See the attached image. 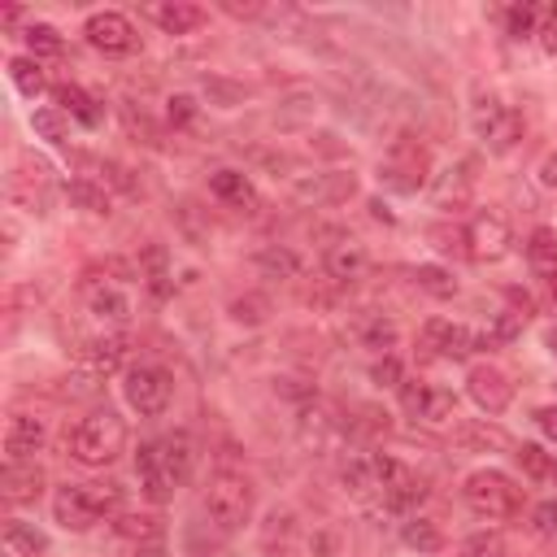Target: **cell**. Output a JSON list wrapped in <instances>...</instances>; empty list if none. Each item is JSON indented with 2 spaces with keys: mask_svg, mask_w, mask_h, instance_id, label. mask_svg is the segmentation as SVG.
<instances>
[{
  "mask_svg": "<svg viewBox=\"0 0 557 557\" xmlns=\"http://www.w3.org/2000/svg\"><path fill=\"white\" fill-rule=\"evenodd\" d=\"M257 265H261L265 274H278V278H296L300 257H296L292 248H283V244H270V248L257 252Z\"/></svg>",
  "mask_w": 557,
  "mask_h": 557,
  "instance_id": "41",
  "label": "cell"
},
{
  "mask_svg": "<svg viewBox=\"0 0 557 557\" xmlns=\"http://www.w3.org/2000/svg\"><path fill=\"white\" fill-rule=\"evenodd\" d=\"M135 557H165V544H139Z\"/></svg>",
  "mask_w": 557,
  "mask_h": 557,
  "instance_id": "52",
  "label": "cell"
},
{
  "mask_svg": "<svg viewBox=\"0 0 557 557\" xmlns=\"http://www.w3.org/2000/svg\"><path fill=\"white\" fill-rule=\"evenodd\" d=\"M461 239H466V257L470 261H500L509 252V244H513V231H509V222L500 213L483 209L461 226Z\"/></svg>",
  "mask_w": 557,
  "mask_h": 557,
  "instance_id": "11",
  "label": "cell"
},
{
  "mask_svg": "<svg viewBox=\"0 0 557 557\" xmlns=\"http://www.w3.org/2000/svg\"><path fill=\"white\" fill-rule=\"evenodd\" d=\"M540 183H544V187H557V152H548V157L540 161Z\"/></svg>",
  "mask_w": 557,
  "mask_h": 557,
  "instance_id": "51",
  "label": "cell"
},
{
  "mask_svg": "<svg viewBox=\"0 0 557 557\" xmlns=\"http://www.w3.org/2000/svg\"><path fill=\"white\" fill-rule=\"evenodd\" d=\"M152 448H157V461H161L170 487H183L191 479V470H196V444H191V435L187 431H170V435L152 440Z\"/></svg>",
  "mask_w": 557,
  "mask_h": 557,
  "instance_id": "17",
  "label": "cell"
},
{
  "mask_svg": "<svg viewBox=\"0 0 557 557\" xmlns=\"http://www.w3.org/2000/svg\"><path fill=\"white\" fill-rule=\"evenodd\" d=\"M126 348H131V339H126L122 331H104V335L87 339V344H83V366H87V374H91V379L113 374V370L126 361Z\"/></svg>",
  "mask_w": 557,
  "mask_h": 557,
  "instance_id": "18",
  "label": "cell"
},
{
  "mask_svg": "<svg viewBox=\"0 0 557 557\" xmlns=\"http://www.w3.org/2000/svg\"><path fill=\"white\" fill-rule=\"evenodd\" d=\"M357 339H361L370 352L387 357V352H392V344H396V322H392V318H383V313H370V318L357 326Z\"/></svg>",
  "mask_w": 557,
  "mask_h": 557,
  "instance_id": "35",
  "label": "cell"
},
{
  "mask_svg": "<svg viewBox=\"0 0 557 557\" xmlns=\"http://www.w3.org/2000/svg\"><path fill=\"white\" fill-rule=\"evenodd\" d=\"M83 35H87V44H91L96 52H104V57H131V52L139 48V35H135L131 17L117 13V9L91 13V17L83 22Z\"/></svg>",
  "mask_w": 557,
  "mask_h": 557,
  "instance_id": "12",
  "label": "cell"
},
{
  "mask_svg": "<svg viewBox=\"0 0 557 557\" xmlns=\"http://www.w3.org/2000/svg\"><path fill=\"white\" fill-rule=\"evenodd\" d=\"M357 191V178L352 174H344V170H322V174H305V178H296L292 183V196L300 200V205H335V200H348Z\"/></svg>",
  "mask_w": 557,
  "mask_h": 557,
  "instance_id": "16",
  "label": "cell"
},
{
  "mask_svg": "<svg viewBox=\"0 0 557 557\" xmlns=\"http://www.w3.org/2000/svg\"><path fill=\"white\" fill-rule=\"evenodd\" d=\"M370 383H374V387H400V383H405V366H400L392 352H387V357H374Z\"/></svg>",
  "mask_w": 557,
  "mask_h": 557,
  "instance_id": "44",
  "label": "cell"
},
{
  "mask_svg": "<svg viewBox=\"0 0 557 557\" xmlns=\"http://www.w3.org/2000/svg\"><path fill=\"white\" fill-rule=\"evenodd\" d=\"M26 48H30L35 61H39V57H61L65 39H61L57 26H48V22H30V26H26Z\"/></svg>",
  "mask_w": 557,
  "mask_h": 557,
  "instance_id": "40",
  "label": "cell"
},
{
  "mask_svg": "<svg viewBox=\"0 0 557 557\" xmlns=\"http://www.w3.org/2000/svg\"><path fill=\"white\" fill-rule=\"evenodd\" d=\"M322 270H326V278H331V283L348 287V283H357V278L370 270V252H366V244H361V239H352V235L335 231V235H331V244H322Z\"/></svg>",
  "mask_w": 557,
  "mask_h": 557,
  "instance_id": "13",
  "label": "cell"
},
{
  "mask_svg": "<svg viewBox=\"0 0 557 557\" xmlns=\"http://www.w3.org/2000/svg\"><path fill=\"white\" fill-rule=\"evenodd\" d=\"M0 496L9 505H35L44 496V470L35 461H9L0 474Z\"/></svg>",
  "mask_w": 557,
  "mask_h": 557,
  "instance_id": "19",
  "label": "cell"
},
{
  "mask_svg": "<svg viewBox=\"0 0 557 557\" xmlns=\"http://www.w3.org/2000/svg\"><path fill=\"white\" fill-rule=\"evenodd\" d=\"M9 78H13V87L22 91V96H39L44 87H48V78H44V65L35 61V57H13L9 61Z\"/></svg>",
  "mask_w": 557,
  "mask_h": 557,
  "instance_id": "36",
  "label": "cell"
},
{
  "mask_svg": "<svg viewBox=\"0 0 557 557\" xmlns=\"http://www.w3.org/2000/svg\"><path fill=\"white\" fill-rule=\"evenodd\" d=\"M505 22H509V35H513V39H531L535 26H540V4H513V9L505 13Z\"/></svg>",
  "mask_w": 557,
  "mask_h": 557,
  "instance_id": "43",
  "label": "cell"
},
{
  "mask_svg": "<svg viewBox=\"0 0 557 557\" xmlns=\"http://www.w3.org/2000/svg\"><path fill=\"white\" fill-rule=\"evenodd\" d=\"M231 318L244 322V326H261V322L270 318V300H265L261 292H248V296L231 300Z\"/></svg>",
  "mask_w": 557,
  "mask_h": 557,
  "instance_id": "42",
  "label": "cell"
},
{
  "mask_svg": "<svg viewBox=\"0 0 557 557\" xmlns=\"http://www.w3.org/2000/svg\"><path fill=\"white\" fill-rule=\"evenodd\" d=\"M122 453H126V422L113 409H96L70 431V457L78 466H109Z\"/></svg>",
  "mask_w": 557,
  "mask_h": 557,
  "instance_id": "2",
  "label": "cell"
},
{
  "mask_svg": "<svg viewBox=\"0 0 557 557\" xmlns=\"http://www.w3.org/2000/svg\"><path fill=\"white\" fill-rule=\"evenodd\" d=\"M30 131L61 148V144H70V113L57 104H39V109H30Z\"/></svg>",
  "mask_w": 557,
  "mask_h": 557,
  "instance_id": "33",
  "label": "cell"
},
{
  "mask_svg": "<svg viewBox=\"0 0 557 557\" xmlns=\"http://www.w3.org/2000/svg\"><path fill=\"white\" fill-rule=\"evenodd\" d=\"M527 261H531V270L544 278L548 296L557 300V231H553V226H535V231H531V239H527Z\"/></svg>",
  "mask_w": 557,
  "mask_h": 557,
  "instance_id": "22",
  "label": "cell"
},
{
  "mask_svg": "<svg viewBox=\"0 0 557 557\" xmlns=\"http://www.w3.org/2000/svg\"><path fill=\"white\" fill-rule=\"evenodd\" d=\"M466 396L492 418V413H505L509 409V400H513V383H509V374L500 370V366H470V374H466Z\"/></svg>",
  "mask_w": 557,
  "mask_h": 557,
  "instance_id": "14",
  "label": "cell"
},
{
  "mask_svg": "<svg viewBox=\"0 0 557 557\" xmlns=\"http://www.w3.org/2000/svg\"><path fill=\"white\" fill-rule=\"evenodd\" d=\"M413 283H418L422 292H431L435 300L457 296V278H453V270H444V265H413Z\"/></svg>",
  "mask_w": 557,
  "mask_h": 557,
  "instance_id": "38",
  "label": "cell"
},
{
  "mask_svg": "<svg viewBox=\"0 0 557 557\" xmlns=\"http://www.w3.org/2000/svg\"><path fill=\"white\" fill-rule=\"evenodd\" d=\"M83 305H87L91 318H100V322H109V326H122V322L131 318V296H126V287H122L117 278H109V274L83 283Z\"/></svg>",
  "mask_w": 557,
  "mask_h": 557,
  "instance_id": "15",
  "label": "cell"
},
{
  "mask_svg": "<svg viewBox=\"0 0 557 557\" xmlns=\"http://www.w3.org/2000/svg\"><path fill=\"white\" fill-rule=\"evenodd\" d=\"M548 348H553V352H557V326H553V331H548Z\"/></svg>",
  "mask_w": 557,
  "mask_h": 557,
  "instance_id": "54",
  "label": "cell"
},
{
  "mask_svg": "<svg viewBox=\"0 0 557 557\" xmlns=\"http://www.w3.org/2000/svg\"><path fill=\"white\" fill-rule=\"evenodd\" d=\"M4 548H9V557H44L48 553V535L26 518H9L4 522Z\"/></svg>",
  "mask_w": 557,
  "mask_h": 557,
  "instance_id": "28",
  "label": "cell"
},
{
  "mask_svg": "<svg viewBox=\"0 0 557 557\" xmlns=\"http://www.w3.org/2000/svg\"><path fill=\"white\" fill-rule=\"evenodd\" d=\"M65 196H70L78 209H87V213H109V191H104V183H91V178H70Z\"/></svg>",
  "mask_w": 557,
  "mask_h": 557,
  "instance_id": "37",
  "label": "cell"
},
{
  "mask_svg": "<svg viewBox=\"0 0 557 557\" xmlns=\"http://www.w3.org/2000/svg\"><path fill=\"white\" fill-rule=\"evenodd\" d=\"M470 187H474V174H470V165H448L440 178H435V205L440 209H461L466 200H470Z\"/></svg>",
  "mask_w": 557,
  "mask_h": 557,
  "instance_id": "30",
  "label": "cell"
},
{
  "mask_svg": "<svg viewBox=\"0 0 557 557\" xmlns=\"http://www.w3.org/2000/svg\"><path fill=\"white\" fill-rule=\"evenodd\" d=\"M57 109H65V113H70L74 122H83V126H100V117H104L100 100L87 96L78 83H61V87H57Z\"/></svg>",
  "mask_w": 557,
  "mask_h": 557,
  "instance_id": "29",
  "label": "cell"
},
{
  "mask_svg": "<svg viewBox=\"0 0 557 557\" xmlns=\"http://www.w3.org/2000/svg\"><path fill=\"white\" fill-rule=\"evenodd\" d=\"M461 500L470 505V513H479L487 522H505L522 509V487L505 470H474L461 483Z\"/></svg>",
  "mask_w": 557,
  "mask_h": 557,
  "instance_id": "4",
  "label": "cell"
},
{
  "mask_svg": "<svg viewBox=\"0 0 557 557\" xmlns=\"http://www.w3.org/2000/svg\"><path fill=\"white\" fill-rule=\"evenodd\" d=\"M457 444H466V448H509V435L483 418V422H466L457 431Z\"/></svg>",
  "mask_w": 557,
  "mask_h": 557,
  "instance_id": "39",
  "label": "cell"
},
{
  "mask_svg": "<svg viewBox=\"0 0 557 557\" xmlns=\"http://www.w3.org/2000/svg\"><path fill=\"white\" fill-rule=\"evenodd\" d=\"M209 191L222 205L239 209V213H257L261 209V196H257V187H252V178L244 170H218V174H209Z\"/></svg>",
  "mask_w": 557,
  "mask_h": 557,
  "instance_id": "20",
  "label": "cell"
},
{
  "mask_svg": "<svg viewBox=\"0 0 557 557\" xmlns=\"http://www.w3.org/2000/svg\"><path fill=\"white\" fill-rule=\"evenodd\" d=\"M535 426L557 444V405H544V409H535Z\"/></svg>",
  "mask_w": 557,
  "mask_h": 557,
  "instance_id": "48",
  "label": "cell"
},
{
  "mask_svg": "<svg viewBox=\"0 0 557 557\" xmlns=\"http://www.w3.org/2000/svg\"><path fill=\"white\" fill-rule=\"evenodd\" d=\"M309 548H313V557H335V553H339V540H335L331 531H318V535L309 540Z\"/></svg>",
  "mask_w": 557,
  "mask_h": 557,
  "instance_id": "47",
  "label": "cell"
},
{
  "mask_svg": "<svg viewBox=\"0 0 557 557\" xmlns=\"http://www.w3.org/2000/svg\"><path fill=\"white\" fill-rule=\"evenodd\" d=\"M122 513V483L100 479V483H65L52 496V518L65 531H91L104 518Z\"/></svg>",
  "mask_w": 557,
  "mask_h": 557,
  "instance_id": "1",
  "label": "cell"
},
{
  "mask_svg": "<svg viewBox=\"0 0 557 557\" xmlns=\"http://www.w3.org/2000/svg\"><path fill=\"white\" fill-rule=\"evenodd\" d=\"M122 396L139 418H161L174 400V379L161 366H131L122 379Z\"/></svg>",
  "mask_w": 557,
  "mask_h": 557,
  "instance_id": "6",
  "label": "cell"
},
{
  "mask_svg": "<svg viewBox=\"0 0 557 557\" xmlns=\"http://www.w3.org/2000/svg\"><path fill=\"white\" fill-rule=\"evenodd\" d=\"M139 278H144V287H148L157 300H165V296L174 292V270H170L165 244H148V248L139 252Z\"/></svg>",
  "mask_w": 557,
  "mask_h": 557,
  "instance_id": "23",
  "label": "cell"
},
{
  "mask_svg": "<svg viewBox=\"0 0 557 557\" xmlns=\"http://www.w3.org/2000/svg\"><path fill=\"white\" fill-rule=\"evenodd\" d=\"M135 474H139V492H144L152 505H165V500L174 496V487H170V479H165V470H161L152 444H139V453H135Z\"/></svg>",
  "mask_w": 557,
  "mask_h": 557,
  "instance_id": "24",
  "label": "cell"
},
{
  "mask_svg": "<svg viewBox=\"0 0 557 557\" xmlns=\"http://www.w3.org/2000/svg\"><path fill=\"white\" fill-rule=\"evenodd\" d=\"M426 148L422 144H409V139H396L387 148V157L379 161V183L392 187V191H418L426 183Z\"/></svg>",
  "mask_w": 557,
  "mask_h": 557,
  "instance_id": "8",
  "label": "cell"
},
{
  "mask_svg": "<svg viewBox=\"0 0 557 557\" xmlns=\"http://www.w3.org/2000/svg\"><path fill=\"white\" fill-rule=\"evenodd\" d=\"M196 113V100L191 96H170V122H187Z\"/></svg>",
  "mask_w": 557,
  "mask_h": 557,
  "instance_id": "50",
  "label": "cell"
},
{
  "mask_svg": "<svg viewBox=\"0 0 557 557\" xmlns=\"http://www.w3.org/2000/svg\"><path fill=\"white\" fill-rule=\"evenodd\" d=\"M535 39H540V48H544V52H557V4H540Z\"/></svg>",
  "mask_w": 557,
  "mask_h": 557,
  "instance_id": "46",
  "label": "cell"
},
{
  "mask_svg": "<svg viewBox=\"0 0 557 557\" xmlns=\"http://www.w3.org/2000/svg\"><path fill=\"white\" fill-rule=\"evenodd\" d=\"M374 474H379V500H383L387 509H396V513L413 509V505L426 496V483L418 479V470L405 466V461L392 457V453H374Z\"/></svg>",
  "mask_w": 557,
  "mask_h": 557,
  "instance_id": "7",
  "label": "cell"
},
{
  "mask_svg": "<svg viewBox=\"0 0 557 557\" xmlns=\"http://www.w3.org/2000/svg\"><path fill=\"white\" fill-rule=\"evenodd\" d=\"M44 440H48V431H44L39 418L13 413L9 426H4V457H9V461H30V457L44 448Z\"/></svg>",
  "mask_w": 557,
  "mask_h": 557,
  "instance_id": "21",
  "label": "cell"
},
{
  "mask_svg": "<svg viewBox=\"0 0 557 557\" xmlns=\"http://www.w3.org/2000/svg\"><path fill=\"white\" fill-rule=\"evenodd\" d=\"M148 17H152L165 35H191V30L205 22V9H200V4H187V0H174V4H152Z\"/></svg>",
  "mask_w": 557,
  "mask_h": 557,
  "instance_id": "27",
  "label": "cell"
},
{
  "mask_svg": "<svg viewBox=\"0 0 557 557\" xmlns=\"http://www.w3.org/2000/svg\"><path fill=\"white\" fill-rule=\"evenodd\" d=\"M418 348L422 357H440V361H466L479 344V331L461 326V322H448V318H431L422 331H418Z\"/></svg>",
  "mask_w": 557,
  "mask_h": 557,
  "instance_id": "9",
  "label": "cell"
},
{
  "mask_svg": "<svg viewBox=\"0 0 557 557\" xmlns=\"http://www.w3.org/2000/svg\"><path fill=\"white\" fill-rule=\"evenodd\" d=\"M339 483L357 496V500H370L379 496V474H374V453H348L344 466H339Z\"/></svg>",
  "mask_w": 557,
  "mask_h": 557,
  "instance_id": "26",
  "label": "cell"
},
{
  "mask_svg": "<svg viewBox=\"0 0 557 557\" xmlns=\"http://www.w3.org/2000/svg\"><path fill=\"white\" fill-rule=\"evenodd\" d=\"M113 531H117L122 540H131L135 548H139V544H161V535H165V527H161L157 513H117Z\"/></svg>",
  "mask_w": 557,
  "mask_h": 557,
  "instance_id": "32",
  "label": "cell"
},
{
  "mask_svg": "<svg viewBox=\"0 0 557 557\" xmlns=\"http://www.w3.org/2000/svg\"><path fill=\"white\" fill-rule=\"evenodd\" d=\"M531 518H535V531H557V500H544Z\"/></svg>",
  "mask_w": 557,
  "mask_h": 557,
  "instance_id": "49",
  "label": "cell"
},
{
  "mask_svg": "<svg viewBox=\"0 0 557 557\" xmlns=\"http://www.w3.org/2000/svg\"><path fill=\"white\" fill-rule=\"evenodd\" d=\"M513 457H518L527 479H535V483H553L557 479V453H544L540 444H518Z\"/></svg>",
  "mask_w": 557,
  "mask_h": 557,
  "instance_id": "34",
  "label": "cell"
},
{
  "mask_svg": "<svg viewBox=\"0 0 557 557\" xmlns=\"http://www.w3.org/2000/svg\"><path fill=\"white\" fill-rule=\"evenodd\" d=\"M400 540H405V548H413V553H422V557H431V553L444 548V531H440L431 518H418V513H409V518L400 522Z\"/></svg>",
  "mask_w": 557,
  "mask_h": 557,
  "instance_id": "31",
  "label": "cell"
},
{
  "mask_svg": "<svg viewBox=\"0 0 557 557\" xmlns=\"http://www.w3.org/2000/svg\"><path fill=\"white\" fill-rule=\"evenodd\" d=\"M252 505H257V492H252V479L244 470H218L205 487V513L226 535L252 518Z\"/></svg>",
  "mask_w": 557,
  "mask_h": 557,
  "instance_id": "3",
  "label": "cell"
},
{
  "mask_svg": "<svg viewBox=\"0 0 557 557\" xmlns=\"http://www.w3.org/2000/svg\"><path fill=\"white\" fill-rule=\"evenodd\" d=\"M470 131H474V139H479L492 157H505V152H513L518 139H522V113H518L513 104H505L500 96H479V100L470 104Z\"/></svg>",
  "mask_w": 557,
  "mask_h": 557,
  "instance_id": "5",
  "label": "cell"
},
{
  "mask_svg": "<svg viewBox=\"0 0 557 557\" xmlns=\"http://www.w3.org/2000/svg\"><path fill=\"white\" fill-rule=\"evenodd\" d=\"M0 22H4V26H17V22H22V13H17V9H4V13H0Z\"/></svg>",
  "mask_w": 557,
  "mask_h": 557,
  "instance_id": "53",
  "label": "cell"
},
{
  "mask_svg": "<svg viewBox=\"0 0 557 557\" xmlns=\"http://www.w3.org/2000/svg\"><path fill=\"white\" fill-rule=\"evenodd\" d=\"M339 435H344V426H339V418H331L326 409H305L300 413V440L313 448V453H331L335 444H339Z\"/></svg>",
  "mask_w": 557,
  "mask_h": 557,
  "instance_id": "25",
  "label": "cell"
},
{
  "mask_svg": "<svg viewBox=\"0 0 557 557\" xmlns=\"http://www.w3.org/2000/svg\"><path fill=\"white\" fill-rule=\"evenodd\" d=\"M461 557H505V544H500V535L479 531V535H470V540L461 544Z\"/></svg>",
  "mask_w": 557,
  "mask_h": 557,
  "instance_id": "45",
  "label": "cell"
},
{
  "mask_svg": "<svg viewBox=\"0 0 557 557\" xmlns=\"http://www.w3.org/2000/svg\"><path fill=\"white\" fill-rule=\"evenodd\" d=\"M400 409L413 418V422H426V426H444L457 418V396L440 383H400Z\"/></svg>",
  "mask_w": 557,
  "mask_h": 557,
  "instance_id": "10",
  "label": "cell"
}]
</instances>
